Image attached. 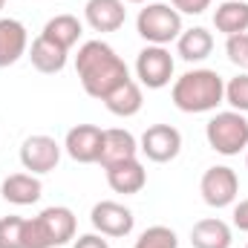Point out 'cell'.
I'll list each match as a JSON object with an SVG mask.
<instances>
[{"instance_id":"obj_17","label":"cell","mask_w":248,"mask_h":248,"mask_svg":"<svg viewBox=\"0 0 248 248\" xmlns=\"http://www.w3.org/2000/svg\"><path fill=\"white\" fill-rule=\"evenodd\" d=\"M66 49L58 46V44H52L49 38H44V35H38L35 41H32V46H29V61L32 66L38 69V72H44V75H58L63 66H66Z\"/></svg>"},{"instance_id":"obj_19","label":"cell","mask_w":248,"mask_h":248,"mask_svg":"<svg viewBox=\"0 0 248 248\" xmlns=\"http://www.w3.org/2000/svg\"><path fill=\"white\" fill-rule=\"evenodd\" d=\"M141 104H144V98H141V84L139 81H124L122 87H116L107 98H104V107L113 113V116H119V119H130V116H136L139 110H141Z\"/></svg>"},{"instance_id":"obj_14","label":"cell","mask_w":248,"mask_h":248,"mask_svg":"<svg viewBox=\"0 0 248 248\" xmlns=\"http://www.w3.org/2000/svg\"><path fill=\"white\" fill-rule=\"evenodd\" d=\"M84 20L95 32H119L124 26V20H127L124 0H87Z\"/></svg>"},{"instance_id":"obj_12","label":"cell","mask_w":248,"mask_h":248,"mask_svg":"<svg viewBox=\"0 0 248 248\" xmlns=\"http://www.w3.org/2000/svg\"><path fill=\"white\" fill-rule=\"evenodd\" d=\"M139 153V141L130 130H122V127H110L104 130V139H101V156H98V165L107 170L119 162H127V159H136Z\"/></svg>"},{"instance_id":"obj_16","label":"cell","mask_w":248,"mask_h":248,"mask_svg":"<svg viewBox=\"0 0 248 248\" xmlns=\"http://www.w3.org/2000/svg\"><path fill=\"white\" fill-rule=\"evenodd\" d=\"M107 185L113 187L116 193H139L141 187L147 185V170L139 159H127V162H119L113 168H107Z\"/></svg>"},{"instance_id":"obj_29","label":"cell","mask_w":248,"mask_h":248,"mask_svg":"<svg viewBox=\"0 0 248 248\" xmlns=\"http://www.w3.org/2000/svg\"><path fill=\"white\" fill-rule=\"evenodd\" d=\"M234 228H240V231H248V199H243L240 205H234Z\"/></svg>"},{"instance_id":"obj_6","label":"cell","mask_w":248,"mask_h":248,"mask_svg":"<svg viewBox=\"0 0 248 248\" xmlns=\"http://www.w3.org/2000/svg\"><path fill=\"white\" fill-rule=\"evenodd\" d=\"M136 78L147 90H162L173 78V55L165 46L147 44L136 58Z\"/></svg>"},{"instance_id":"obj_3","label":"cell","mask_w":248,"mask_h":248,"mask_svg":"<svg viewBox=\"0 0 248 248\" xmlns=\"http://www.w3.org/2000/svg\"><path fill=\"white\" fill-rule=\"evenodd\" d=\"M75 214L63 205L44 208L38 217L26 219V248H58L75 240Z\"/></svg>"},{"instance_id":"obj_5","label":"cell","mask_w":248,"mask_h":248,"mask_svg":"<svg viewBox=\"0 0 248 248\" xmlns=\"http://www.w3.org/2000/svg\"><path fill=\"white\" fill-rule=\"evenodd\" d=\"M136 29L147 44L165 46L182 35V15L168 3H147L136 17Z\"/></svg>"},{"instance_id":"obj_30","label":"cell","mask_w":248,"mask_h":248,"mask_svg":"<svg viewBox=\"0 0 248 248\" xmlns=\"http://www.w3.org/2000/svg\"><path fill=\"white\" fill-rule=\"evenodd\" d=\"M127 3H147V0H127Z\"/></svg>"},{"instance_id":"obj_26","label":"cell","mask_w":248,"mask_h":248,"mask_svg":"<svg viewBox=\"0 0 248 248\" xmlns=\"http://www.w3.org/2000/svg\"><path fill=\"white\" fill-rule=\"evenodd\" d=\"M225 55L234 66H240L243 72H248V32L240 35H231L228 44H225Z\"/></svg>"},{"instance_id":"obj_18","label":"cell","mask_w":248,"mask_h":248,"mask_svg":"<svg viewBox=\"0 0 248 248\" xmlns=\"http://www.w3.org/2000/svg\"><path fill=\"white\" fill-rule=\"evenodd\" d=\"M231 243H234L231 228L217 217L199 219L190 228V246L193 248H231Z\"/></svg>"},{"instance_id":"obj_10","label":"cell","mask_w":248,"mask_h":248,"mask_svg":"<svg viewBox=\"0 0 248 248\" xmlns=\"http://www.w3.org/2000/svg\"><path fill=\"white\" fill-rule=\"evenodd\" d=\"M90 222L104 237H127L133 231V225H136V217H133V211L127 205L113 202V199H104V202H95L93 205Z\"/></svg>"},{"instance_id":"obj_2","label":"cell","mask_w":248,"mask_h":248,"mask_svg":"<svg viewBox=\"0 0 248 248\" xmlns=\"http://www.w3.org/2000/svg\"><path fill=\"white\" fill-rule=\"evenodd\" d=\"M170 98L182 113H211L225 101V81L217 69H187L173 81Z\"/></svg>"},{"instance_id":"obj_28","label":"cell","mask_w":248,"mask_h":248,"mask_svg":"<svg viewBox=\"0 0 248 248\" xmlns=\"http://www.w3.org/2000/svg\"><path fill=\"white\" fill-rule=\"evenodd\" d=\"M72 248H110V243L104 240V234H81L78 240H75V246Z\"/></svg>"},{"instance_id":"obj_31","label":"cell","mask_w":248,"mask_h":248,"mask_svg":"<svg viewBox=\"0 0 248 248\" xmlns=\"http://www.w3.org/2000/svg\"><path fill=\"white\" fill-rule=\"evenodd\" d=\"M3 6H6V0H0V9H3Z\"/></svg>"},{"instance_id":"obj_8","label":"cell","mask_w":248,"mask_h":248,"mask_svg":"<svg viewBox=\"0 0 248 248\" xmlns=\"http://www.w3.org/2000/svg\"><path fill=\"white\" fill-rule=\"evenodd\" d=\"M139 150L156 162V165H165V162H173L182 150V133L173 127V124H153L141 133V141H139Z\"/></svg>"},{"instance_id":"obj_21","label":"cell","mask_w":248,"mask_h":248,"mask_svg":"<svg viewBox=\"0 0 248 248\" xmlns=\"http://www.w3.org/2000/svg\"><path fill=\"white\" fill-rule=\"evenodd\" d=\"M176 49H179V58L187 63L193 61H205L211 52H214V35L202 26H193V29H182V35L176 38Z\"/></svg>"},{"instance_id":"obj_7","label":"cell","mask_w":248,"mask_h":248,"mask_svg":"<svg viewBox=\"0 0 248 248\" xmlns=\"http://www.w3.org/2000/svg\"><path fill=\"white\" fill-rule=\"evenodd\" d=\"M61 162V144L46 136V133H38V136H29L23 144H20V165L23 170L41 176V173H52Z\"/></svg>"},{"instance_id":"obj_23","label":"cell","mask_w":248,"mask_h":248,"mask_svg":"<svg viewBox=\"0 0 248 248\" xmlns=\"http://www.w3.org/2000/svg\"><path fill=\"white\" fill-rule=\"evenodd\" d=\"M133 248H179V237L168 225H150L147 231H141Z\"/></svg>"},{"instance_id":"obj_13","label":"cell","mask_w":248,"mask_h":248,"mask_svg":"<svg viewBox=\"0 0 248 248\" xmlns=\"http://www.w3.org/2000/svg\"><path fill=\"white\" fill-rule=\"evenodd\" d=\"M29 52V32L15 17H0V69L17 63Z\"/></svg>"},{"instance_id":"obj_32","label":"cell","mask_w":248,"mask_h":248,"mask_svg":"<svg viewBox=\"0 0 248 248\" xmlns=\"http://www.w3.org/2000/svg\"><path fill=\"white\" fill-rule=\"evenodd\" d=\"M246 165H248V156H246Z\"/></svg>"},{"instance_id":"obj_15","label":"cell","mask_w":248,"mask_h":248,"mask_svg":"<svg viewBox=\"0 0 248 248\" xmlns=\"http://www.w3.org/2000/svg\"><path fill=\"white\" fill-rule=\"evenodd\" d=\"M44 193V185L35 173H12L3 179L0 185V196L9 202V205H35Z\"/></svg>"},{"instance_id":"obj_24","label":"cell","mask_w":248,"mask_h":248,"mask_svg":"<svg viewBox=\"0 0 248 248\" xmlns=\"http://www.w3.org/2000/svg\"><path fill=\"white\" fill-rule=\"evenodd\" d=\"M0 248H26V219L23 217L0 219Z\"/></svg>"},{"instance_id":"obj_25","label":"cell","mask_w":248,"mask_h":248,"mask_svg":"<svg viewBox=\"0 0 248 248\" xmlns=\"http://www.w3.org/2000/svg\"><path fill=\"white\" fill-rule=\"evenodd\" d=\"M225 101L231 104V110L237 113H248V72H240L237 78H231L225 84Z\"/></svg>"},{"instance_id":"obj_33","label":"cell","mask_w":248,"mask_h":248,"mask_svg":"<svg viewBox=\"0 0 248 248\" xmlns=\"http://www.w3.org/2000/svg\"><path fill=\"white\" fill-rule=\"evenodd\" d=\"M246 248H248V246H246Z\"/></svg>"},{"instance_id":"obj_22","label":"cell","mask_w":248,"mask_h":248,"mask_svg":"<svg viewBox=\"0 0 248 248\" xmlns=\"http://www.w3.org/2000/svg\"><path fill=\"white\" fill-rule=\"evenodd\" d=\"M41 35L49 38L52 44H58V46H63V49L69 52V49L81 41L84 26H81V20H78L75 15H55V17L46 20V26H44Z\"/></svg>"},{"instance_id":"obj_27","label":"cell","mask_w":248,"mask_h":248,"mask_svg":"<svg viewBox=\"0 0 248 248\" xmlns=\"http://www.w3.org/2000/svg\"><path fill=\"white\" fill-rule=\"evenodd\" d=\"M170 6L179 15H202L211 6V0H170Z\"/></svg>"},{"instance_id":"obj_1","label":"cell","mask_w":248,"mask_h":248,"mask_svg":"<svg viewBox=\"0 0 248 248\" xmlns=\"http://www.w3.org/2000/svg\"><path fill=\"white\" fill-rule=\"evenodd\" d=\"M75 72H78V81H81L84 93L98 98V101H104L116 87H122L124 81H130L127 63L104 41L81 44V49L75 55Z\"/></svg>"},{"instance_id":"obj_20","label":"cell","mask_w":248,"mask_h":248,"mask_svg":"<svg viewBox=\"0 0 248 248\" xmlns=\"http://www.w3.org/2000/svg\"><path fill=\"white\" fill-rule=\"evenodd\" d=\"M214 26L225 38L248 32V3L246 0H225V3H219L217 12H214Z\"/></svg>"},{"instance_id":"obj_4","label":"cell","mask_w":248,"mask_h":248,"mask_svg":"<svg viewBox=\"0 0 248 248\" xmlns=\"http://www.w3.org/2000/svg\"><path fill=\"white\" fill-rule=\"evenodd\" d=\"M205 139H208L211 150H217L222 156H240L248 147V119L237 110L217 113L205 124Z\"/></svg>"},{"instance_id":"obj_9","label":"cell","mask_w":248,"mask_h":248,"mask_svg":"<svg viewBox=\"0 0 248 248\" xmlns=\"http://www.w3.org/2000/svg\"><path fill=\"white\" fill-rule=\"evenodd\" d=\"M237 190H240V179H237V173L228 165H214V168H208L202 173L199 193H202V199L211 208H228V205H234Z\"/></svg>"},{"instance_id":"obj_11","label":"cell","mask_w":248,"mask_h":248,"mask_svg":"<svg viewBox=\"0 0 248 248\" xmlns=\"http://www.w3.org/2000/svg\"><path fill=\"white\" fill-rule=\"evenodd\" d=\"M101 139H104L101 127H95V124H75L66 133V139H63V150L69 153L72 162L95 165L98 156H101Z\"/></svg>"}]
</instances>
